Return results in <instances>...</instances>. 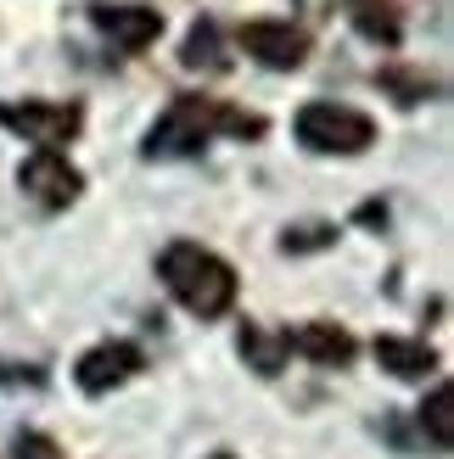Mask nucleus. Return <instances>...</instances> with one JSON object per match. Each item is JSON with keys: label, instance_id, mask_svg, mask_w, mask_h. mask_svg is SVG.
I'll return each mask as SVG.
<instances>
[{"label": "nucleus", "instance_id": "obj_1", "mask_svg": "<svg viewBox=\"0 0 454 459\" xmlns=\"http://www.w3.org/2000/svg\"><path fill=\"white\" fill-rule=\"evenodd\" d=\"M269 124L258 112H241L219 96H174L169 112L146 129L141 157L146 163H163V157H196L214 134H236V141H258Z\"/></svg>", "mask_w": 454, "mask_h": 459}, {"label": "nucleus", "instance_id": "obj_2", "mask_svg": "<svg viewBox=\"0 0 454 459\" xmlns=\"http://www.w3.org/2000/svg\"><path fill=\"white\" fill-rule=\"evenodd\" d=\"M157 281H163L174 303L196 319H219L236 303V269L202 241H169L157 252Z\"/></svg>", "mask_w": 454, "mask_h": 459}, {"label": "nucleus", "instance_id": "obj_3", "mask_svg": "<svg viewBox=\"0 0 454 459\" xmlns=\"http://www.w3.org/2000/svg\"><path fill=\"white\" fill-rule=\"evenodd\" d=\"M292 134H298V146L320 152V157H359L376 146V118L343 101H309L292 118Z\"/></svg>", "mask_w": 454, "mask_h": 459}, {"label": "nucleus", "instance_id": "obj_4", "mask_svg": "<svg viewBox=\"0 0 454 459\" xmlns=\"http://www.w3.org/2000/svg\"><path fill=\"white\" fill-rule=\"evenodd\" d=\"M0 129L22 134L39 152H57L84 129V107L79 101H0Z\"/></svg>", "mask_w": 454, "mask_h": 459}, {"label": "nucleus", "instance_id": "obj_5", "mask_svg": "<svg viewBox=\"0 0 454 459\" xmlns=\"http://www.w3.org/2000/svg\"><path fill=\"white\" fill-rule=\"evenodd\" d=\"M241 51L253 56L258 67H269V74H298V67L309 62V34L298 29V22H281V17H253L236 29Z\"/></svg>", "mask_w": 454, "mask_h": 459}, {"label": "nucleus", "instance_id": "obj_6", "mask_svg": "<svg viewBox=\"0 0 454 459\" xmlns=\"http://www.w3.org/2000/svg\"><path fill=\"white\" fill-rule=\"evenodd\" d=\"M17 186L29 191V196L39 202V208H51V213H57V208H74V202H79L84 174H79L74 163H67L62 152H34L29 163L17 169Z\"/></svg>", "mask_w": 454, "mask_h": 459}, {"label": "nucleus", "instance_id": "obj_7", "mask_svg": "<svg viewBox=\"0 0 454 459\" xmlns=\"http://www.w3.org/2000/svg\"><path fill=\"white\" fill-rule=\"evenodd\" d=\"M146 364V353L135 348L129 336H112V342H101V348H90L79 364H74V381L84 386L90 398H101V393H112V386H124L135 370Z\"/></svg>", "mask_w": 454, "mask_h": 459}, {"label": "nucleus", "instance_id": "obj_8", "mask_svg": "<svg viewBox=\"0 0 454 459\" xmlns=\"http://www.w3.org/2000/svg\"><path fill=\"white\" fill-rule=\"evenodd\" d=\"M90 22H96L118 51H146V45L163 34V12H152V6H118V0H96V6H90Z\"/></svg>", "mask_w": 454, "mask_h": 459}, {"label": "nucleus", "instance_id": "obj_9", "mask_svg": "<svg viewBox=\"0 0 454 459\" xmlns=\"http://www.w3.org/2000/svg\"><path fill=\"white\" fill-rule=\"evenodd\" d=\"M286 353H303V359H314V364H331V370H343V364H354L359 342H354L343 325H331V319H309V325L286 331Z\"/></svg>", "mask_w": 454, "mask_h": 459}, {"label": "nucleus", "instance_id": "obj_10", "mask_svg": "<svg viewBox=\"0 0 454 459\" xmlns=\"http://www.w3.org/2000/svg\"><path fill=\"white\" fill-rule=\"evenodd\" d=\"M376 364L398 381H421L438 370V353L426 342H410V336H376Z\"/></svg>", "mask_w": 454, "mask_h": 459}, {"label": "nucleus", "instance_id": "obj_11", "mask_svg": "<svg viewBox=\"0 0 454 459\" xmlns=\"http://www.w3.org/2000/svg\"><path fill=\"white\" fill-rule=\"evenodd\" d=\"M376 84L388 90L398 107H421V101H438L443 96V79H432L426 67H410V62H381L376 67Z\"/></svg>", "mask_w": 454, "mask_h": 459}, {"label": "nucleus", "instance_id": "obj_12", "mask_svg": "<svg viewBox=\"0 0 454 459\" xmlns=\"http://www.w3.org/2000/svg\"><path fill=\"white\" fill-rule=\"evenodd\" d=\"M179 67H186V74H224V67H231V56H224V34H219L214 17L191 22L186 45H179Z\"/></svg>", "mask_w": 454, "mask_h": 459}, {"label": "nucleus", "instance_id": "obj_13", "mask_svg": "<svg viewBox=\"0 0 454 459\" xmlns=\"http://www.w3.org/2000/svg\"><path fill=\"white\" fill-rule=\"evenodd\" d=\"M236 348L247 359V370L281 376V364H286V331H269V325H258V319H247L241 336H236Z\"/></svg>", "mask_w": 454, "mask_h": 459}, {"label": "nucleus", "instance_id": "obj_14", "mask_svg": "<svg viewBox=\"0 0 454 459\" xmlns=\"http://www.w3.org/2000/svg\"><path fill=\"white\" fill-rule=\"evenodd\" d=\"M348 22H354V29L365 34L371 45H388V51L404 39V22H398V6H393V0H354V6H348Z\"/></svg>", "mask_w": 454, "mask_h": 459}, {"label": "nucleus", "instance_id": "obj_15", "mask_svg": "<svg viewBox=\"0 0 454 459\" xmlns=\"http://www.w3.org/2000/svg\"><path fill=\"white\" fill-rule=\"evenodd\" d=\"M421 431L432 437V448H454V386L449 381H438L432 393H426V403H421Z\"/></svg>", "mask_w": 454, "mask_h": 459}, {"label": "nucleus", "instance_id": "obj_16", "mask_svg": "<svg viewBox=\"0 0 454 459\" xmlns=\"http://www.w3.org/2000/svg\"><path fill=\"white\" fill-rule=\"evenodd\" d=\"M336 247V224H292L281 236V252H320Z\"/></svg>", "mask_w": 454, "mask_h": 459}, {"label": "nucleus", "instance_id": "obj_17", "mask_svg": "<svg viewBox=\"0 0 454 459\" xmlns=\"http://www.w3.org/2000/svg\"><path fill=\"white\" fill-rule=\"evenodd\" d=\"M12 459H62V448L45 437V431H22V437L12 443Z\"/></svg>", "mask_w": 454, "mask_h": 459}, {"label": "nucleus", "instance_id": "obj_18", "mask_svg": "<svg viewBox=\"0 0 454 459\" xmlns=\"http://www.w3.org/2000/svg\"><path fill=\"white\" fill-rule=\"evenodd\" d=\"M0 386H45V370L39 364H6L0 359Z\"/></svg>", "mask_w": 454, "mask_h": 459}, {"label": "nucleus", "instance_id": "obj_19", "mask_svg": "<svg viewBox=\"0 0 454 459\" xmlns=\"http://www.w3.org/2000/svg\"><path fill=\"white\" fill-rule=\"evenodd\" d=\"M359 224H388V208H381V202H365V208H359Z\"/></svg>", "mask_w": 454, "mask_h": 459}, {"label": "nucleus", "instance_id": "obj_20", "mask_svg": "<svg viewBox=\"0 0 454 459\" xmlns=\"http://www.w3.org/2000/svg\"><path fill=\"white\" fill-rule=\"evenodd\" d=\"M214 459H231V454H214Z\"/></svg>", "mask_w": 454, "mask_h": 459}]
</instances>
